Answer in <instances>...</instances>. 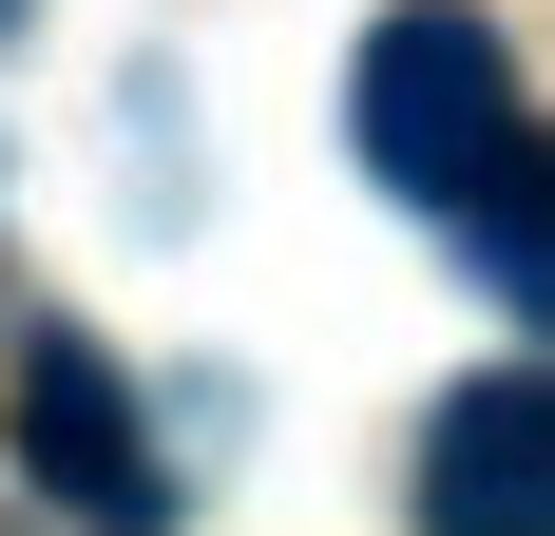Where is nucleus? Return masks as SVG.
I'll return each mask as SVG.
<instances>
[{"mask_svg": "<svg viewBox=\"0 0 555 536\" xmlns=\"http://www.w3.org/2000/svg\"><path fill=\"white\" fill-rule=\"evenodd\" d=\"M345 135H364V173H384V192L479 212V173L517 154V58H499V20L402 0L384 39H364V77H345Z\"/></svg>", "mask_w": 555, "mask_h": 536, "instance_id": "f257e3e1", "label": "nucleus"}, {"mask_svg": "<svg viewBox=\"0 0 555 536\" xmlns=\"http://www.w3.org/2000/svg\"><path fill=\"white\" fill-rule=\"evenodd\" d=\"M20 480L77 536H172V460H154L134 383H115L77 326H20Z\"/></svg>", "mask_w": 555, "mask_h": 536, "instance_id": "f03ea898", "label": "nucleus"}, {"mask_svg": "<svg viewBox=\"0 0 555 536\" xmlns=\"http://www.w3.org/2000/svg\"><path fill=\"white\" fill-rule=\"evenodd\" d=\"M422 536H555V365H499L422 422Z\"/></svg>", "mask_w": 555, "mask_h": 536, "instance_id": "7ed1b4c3", "label": "nucleus"}, {"mask_svg": "<svg viewBox=\"0 0 555 536\" xmlns=\"http://www.w3.org/2000/svg\"><path fill=\"white\" fill-rule=\"evenodd\" d=\"M460 250H479V288H499L517 326H555V135H517L499 173H479V212H441Z\"/></svg>", "mask_w": 555, "mask_h": 536, "instance_id": "20e7f679", "label": "nucleus"}]
</instances>
